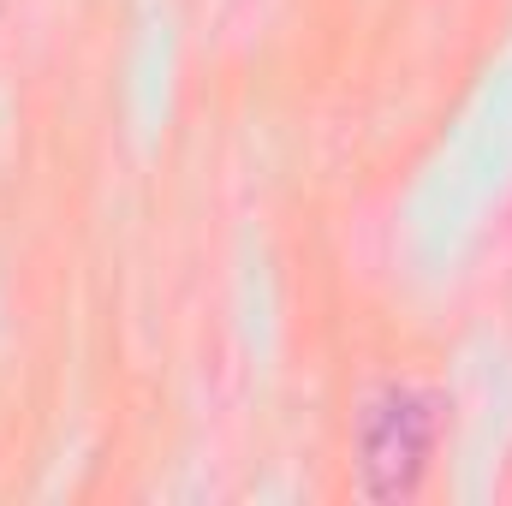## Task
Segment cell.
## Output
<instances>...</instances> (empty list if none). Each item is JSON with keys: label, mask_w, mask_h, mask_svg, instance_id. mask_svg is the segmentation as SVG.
I'll return each instance as SVG.
<instances>
[{"label": "cell", "mask_w": 512, "mask_h": 506, "mask_svg": "<svg viewBox=\"0 0 512 506\" xmlns=\"http://www.w3.org/2000/svg\"><path fill=\"white\" fill-rule=\"evenodd\" d=\"M435 435H441V393L411 387V381H387L358 405V495L376 506L411 501L429 477L435 459Z\"/></svg>", "instance_id": "1"}]
</instances>
